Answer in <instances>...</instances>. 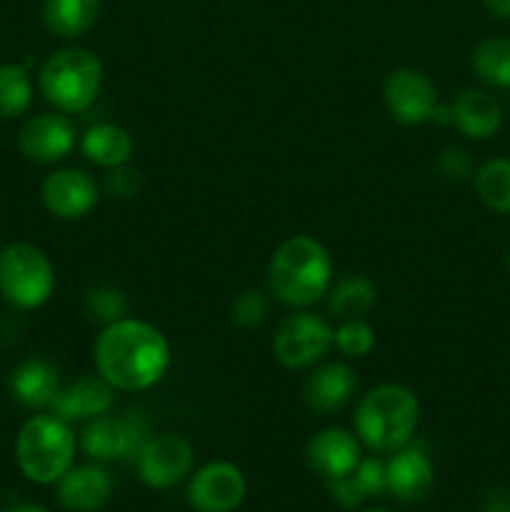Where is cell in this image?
Wrapping results in <instances>:
<instances>
[{"label": "cell", "mask_w": 510, "mask_h": 512, "mask_svg": "<svg viewBox=\"0 0 510 512\" xmlns=\"http://www.w3.org/2000/svg\"><path fill=\"white\" fill-rule=\"evenodd\" d=\"M93 363L95 373L115 388V393H143L165 378L173 363V350L163 330L125 315L103 325L93 343Z\"/></svg>", "instance_id": "6da1fadb"}, {"label": "cell", "mask_w": 510, "mask_h": 512, "mask_svg": "<svg viewBox=\"0 0 510 512\" xmlns=\"http://www.w3.org/2000/svg\"><path fill=\"white\" fill-rule=\"evenodd\" d=\"M333 285V258L320 240L293 235L270 255L268 295L290 310H308Z\"/></svg>", "instance_id": "7a4b0ae2"}, {"label": "cell", "mask_w": 510, "mask_h": 512, "mask_svg": "<svg viewBox=\"0 0 510 512\" xmlns=\"http://www.w3.org/2000/svg\"><path fill=\"white\" fill-rule=\"evenodd\" d=\"M420 423V400L408 385L383 383L358 400L353 428L360 445L390 455L413 440Z\"/></svg>", "instance_id": "3957f363"}, {"label": "cell", "mask_w": 510, "mask_h": 512, "mask_svg": "<svg viewBox=\"0 0 510 512\" xmlns=\"http://www.w3.org/2000/svg\"><path fill=\"white\" fill-rule=\"evenodd\" d=\"M75 438L70 423L53 413L30 415L15 435V463L35 485H55L75 463Z\"/></svg>", "instance_id": "277c9868"}, {"label": "cell", "mask_w": 510, "mask_h": 512, "mask_svg": "<svg viewBox=\"0 0 510 512\" xmlns=\"http://www.w3.org/2000/svg\"><path fill=\"white\" fill-rule=\"evenodd\" d=\"M38 88L45 103L60 113H85L103 88V63L88 48L55 50L38 73Z\"/></svg>", "instance_id": "5b68a950"}, {"label": "cell", "mask_w": 510, "mask_h": 512, "mask_svg": "<svg viewBox=\"0 0 510 512\" xmlns=\"http://www.w3.org/2000/svg\"><path fill=\"white\" fill-rule=\"evenodd\" d=\"M55 268L43 248L10 243L0 248V295L15 310H38L53 298Z\"/></svg>", "instance_id": "8992f818"}, {"label": "cell", "mask_w": 510, "mask_h": 512, "mask_svg": "<svg viewBox=\"0 0 510 512\" xmlns=\"http://www.w3.org/2000/svg\"><path fill=\"white\" fill-rule=\"evenodd\" d=\"M150 425L143 415H100L80 430L78 445L95 463H135L150 440Z\"/></svg>", "instance_id": "52a82bcc"}, {"label": "cell", "mask_w": 510, "mask_h": 512, "mask_svg": "<svg viewBox=\"0 0 510 512\" xmlns=\"http://www.w3.org/2000/svg\"><path fill=\"white\" fill-rule=\"evenodd\" d=\"M333 335L335 328L325 318L308 310H293L275 328L273 355L283 368L310 370L330 353Z\"/></svg>", "instance_id": "ba28073f"}, {"label": "cell", "mask_w": 510, "mask_h": 512, "mask_svg": "<svg viewBox=\"0 0 510 512\" xmlns=\"http://www.w3.org/2000/svg\"><path fill=\"white\" fill-rule=\"evenodd\" d=\"M133 465L150 490H170L193 473L195 448L180 433L150 435Z\"/></svg>", "instance_id": "9c48e42d"}, {"label": "cell", "mask_w": 510, "mask_h": 512, "mask_svg": "<svg viewBox=\"0 0 510 512\" xmlns=\"http://www.w3.org/2000/svg\"><path fill=\"white\" fill-rule=\"evenodd\" d=\"M15 140L25 160L35 165H55L78 148L80 135L68 113L48 110L25 120Z\"/></svg>", "instance_id": "30bf717a"}, {"label": "cell", "mask_w": 510, "mask_h": 512, "mask_svg": "<svg viewBox=\"0 0 510 512\" xmlns=\"http://www.w3.org/2000/svg\"><path fill=\"white\" fill-rule=\"evenodd\" d=\"M185 495L195 512H235L248 495V480L235 463L213 460L190 473Z\"/></svg>", "instance_id": "8fae6325"}, {"label": "cell", "mask_w": 510, "mask_h": 512, "mask_svg": "<svg viewBox=\"0 0 510 512\" xmlns=\"http://www.w3.org/2000/svg\"><path fill=\"white\" fill-rule=\"evenodd\" d=\"M383 100L388 113L403 125L433 123L435 108L440 105L433 80L415 68H395L385 80Z\"/></svg>", "instance_id": "7c38bea8"}, {"label": "cell", "mask_w": 510, "mask_h": 512, "mask_svg": "<svg viewBox=\"0 0 510 512\" xmlns=\"http://www.w3.org/2000/svg\"><path fill=\"white\" fill-rule=\"evenodd\" d=\"M40 200L58 220H80L95 210L100 188L90 173L80 168H58L40 183Z\"/></svg>", "instance_id": "4fadbf2b"}, {"label": "cell", "mask_w": 510, "mask_h": 512, "mask_svg": "<svg viewBox=\"0 0 510 512\" xmlns=\"http://www.w3.org/2000/svg\"><path fill=\"white\" fill-rule=\"evenodd\" d=\"M435 488L433 460L420 448H400L385 460V493L403 505H418Z\"/></svg>", "instance_id": "5bb4252c"}, {"label": "cell", "mask_w": 510, "mask_h": 512, "mask_svg": "<svg viewBox=\"0 0 510 512\" xmlns=\"http://www.w3.org/2000/svg\"><path fill=\"white\" fill-rule=\"evenodd\" d=\"M358 375L343 360H328L310 368L303 383V403L310 413L333 415L353 400Z\"/></svg>", "instance_id": "9a60e30c"}, {"label": "cell", "mask_w": 510, "mask_h": 512, "mask_svg": "<svg viewBox=\"0 0 510 512\" xmlns=\"http://www.w3.org/2000/svg\"><path fill=\"white\" fill-rule=\"evenodd\" d=\"M113 475L103 463L73 465L55 483L60 508L68 512H100L113 498Z\"/></svg>", "instance_id": "2e32d148"}, {"label": "cell", "mask_w": 510, "mask_h": 512, "mask_svg": "<svg viewBox=\"0 0 510 512\" xmlns=\"http://www.w3.org/2000/svg\"><path fill=\"white\" fill-rule=\"evenodd\" d=\"M305 460H308V468L313 470L315 475H320L325 483H328V480L345 478V475L353 473V470L358 468L360 460H363L358 435L343 428L320 430V433H315L313 438L308 440Z\"/></svg>", "instance_id": "e0dca14e"}, {"label": "cell", "mask_w": 510, "mask_h": 512, "mask_svg": "<svg viewBox=\"0 0 510 512\" xmlns=\"http://www.w3.org/2000/svg\"><path fill=\"white\" fill-rule=\"evenodd\" d=\"M115 405V388H110L98 373L80 375L73 383L63 385L55 395L50 413L58 415L65 423H88L110 413Z\"/></svg>", "instance_id": "ac0fdd59"}, {"label": "cell", "mask_w": 510, "mask_h": 512, "mask_svg": "<svg viewBox=\"0 0 510 512\" xmlns=\"http://www.w3.org/2000/svg\"><path fill=\"white\" fill-rule=\"evenodd\" d=\"M453 125L470 140H488L503 128V105L483 88H465L450 103Z\"/></svg>", "instance_id": "d6986e66"}, {"label": "cell", "mask_w": 510, "mask_h": 512, "mask_svg": "<svg viewBox=\"0 0 510 512\" xmlns=\"http://www.w3.org/2000/svg\"><path fill=\"white\" fill-rule=\"evenodd\" d=\"M10 395L28 410H50L55 395L63 388L58 368L45 358H25L10 373Z\"/></svg>", "instance_id": "ffe728a7"}, {"label": "cell", "mask_w": 510, "mask_h": 512, "mask_svg": "<svg viewBox=\"0 0 510 512\" xmlns=\"http://www.w3.org/2000/svg\"><path fill=\"white\" fill-rule=\"evenodd\" d=\"M80 153L98 168H120L133 158V135L115 123H98L80 135Z\"/></svg>", "instance_id": "44dd1931"}, {"label": "cell", "mask_w": 510, "mask_h": 512, "mask_svg": "<svg viewBox=\"0 0 510 512\" xmlns=\"http://www.w3.org/2000/svg\"><path fill=\"white\" fill-rule=\"evenodd\" d=\"M378 303V288L368 275L348 273L333 280L328 290V313L335 320L365 318Z\"/></svg>", "instance_id": "7402d4cb"}, {"label": "cell", "mask_w": 510, "mask_h": 512, "mask_svg": "<svg viewBox=\"0 0 510 512\" xmlns=\"http://www.w3.org/2000/svg\"><path fill=\"white\" fill-rule=\"evenodd\" d=\"M100 15V0H45L43 23L50 35L75 40L88 33Z\"/></svg>", "instance_id": "603a6c76"}, {"label": "cell", "mask_w": 510, "mask_h": 512, "mask_svg": "<svg viewBox=\"0 0 510 512\" xmlns=\"http://www.w3.org/2000/svg\"><path fill=\"white\" fill-rule=\"evenodd\" d=\"M470 68L488 88L510 90V38L495 35L480 40L470 55Z\"/></svg>", "instance_id": "cb8c5ba5"}, {"label": "cell", "mask_w": 510, "mask_h": 512, "mask_svg": "<svg viewBox=\"0 0 510 512\" xmlns=\"http://www.w3.org/2000/svg\"><path fill=\"white\" fill-rule=\"evenodd\" d=\"M475 195L488 210L498 215H510V158L498 155L475 170Z\"/></svg>", "instance_id": "d4e9b609"}, {"label": "cell", "mask_w": 510, "mask_h": 512, "mask_svg": "<svg viewBox=\"0 0 510 512\" xmlns=\"http://www.w3.org/2000/svg\"><path fill=\"white\" fill-rule=\"evenodd\" d=\"M35 85L28 65L3 63L0 65V118L18 120L33 105Z\"/></svg>", "instance_id": "484cf974"}, {"label": "cell", "mask_w": 510, "mask_h": 512, "mask_svg": "<svg viewBox=\"0 0 510 512\" xmlns=\"http://www.w3.org/2000/svg\"><path fill=\"white\" fill-rule=\"evenodd\" d=\"M375 343H378L375 330L365 318L340 320L333 335V348H338V353L350 360L365 358V355L373 353Z\"/></svg>", "instance_id": "4316f807"}, {"label": "cell", "mask_w": 510, "mask_h": 512, "mask_svg": "<svg viewBox=\"0 0 510 512\" xmlns=\"http://www.w3.org/2000/svg\"><path fill=\"white\" fill-rule=\"evenodd\" d=\"M83 308L93 320H98V323L103 325H110L115 323V320L128 315V298H125L118 288H110V285H95V288L85 290Z\"/></svg>", "instance_id": "83f0119b"}, {"label": "cell", "mask_w": 510, "mask_h": 512, "mask_svg": "<svg viewBox=\"0 0 510 512\" xmlns=\"http://www.w3.org/2000/svg\"><path fill=\"white\" fill-rule=\"evenodd\" d=\"M270 315V300L268 295L260 293V290L248 288L243 293L235 295L233 305H230V318L238 328L243 330H255L268 320Z\"/></svg>", "instance_id": "f1b7e54d"}, {"label": "cell", "mask_w": 510, "mask_h": 512, "mask_svg": "<svg viewBox=\"0 0 510 512\" xmlns=\"http://www.w3.org/2000/svg\"><path fill=\"white\" fill-rule=\"evenodd\" d=\"M353 478L363 488V493L370 498H380L385 495V460L380 458H363L358 468L353 470Z\"/></svg>", "instance_id": "f546056e"}, {"label": "cell", "mask_w": 510, "mask_h": 512, "mask_svg": "<svg viewBox=\"0 0 510 512\" xmlns=\"http://www.w3.org/2000/svg\"><path fill=\"white\" fill-rule=\"evenodd\" d=\"M435 168L445 180H453V183L455 180L460 183V180H468L470 175H475L473 160L463 148H445L435 160Z\"/></svg>", "instance_id": "4dcf8cb0"}, {"label": "cell", "mask_w": 510, "mask_h": 512, "mask_svg": "<svg viewBox=\"0 0 510 512\" xmlns=\"http://www.w3.org/2000/svg\"><path fill=\"white\" fill-rule=\"evenodd\" d=\"M325 485H328L330 498H333L335 503H338L340 508H345V510L360 508V505L368 500V495L363 493V488H360L358 480L353 478V473L345 475V478H338V480H328Z\"/></svg>", "instance_id": "1f68e13d"}, {"label": "cell", "mask_w": 510, "mask_h": 512, "mask_svg": "<svg viewBox=\"0 0 510 512\" xmlns=\"http://www.w3.org/2000/svg\"><path fill=\"white\" fill-rule=\"evenodd\" d=\"M105 188L115 198H133L140 193V173L130 165H120V168H110L105 175Z\"/></svg>", "instance_id": "d6a6232c"}, {"label": "cell", "mask_w": 510, "mask_h": 512, "mask_svg": "<svg viewBox=\"0 0 510 512\" xmlns=\"http://www.w3.org/2000/svg\"><path fill=\"white\" fill-rule=\"evenodd\" d=\"M480 512H510V490L508 488H490L480 495Z\"/></svg>", "instance_id": "836d02e7"}, {"label": "cell", "mask_w": 510, "mask_h": 512, "mask_svg": "<svg viewBox=\"0 0 510 512\" xmlns=\"http://www.w3.org/2000/svg\"><path fill=\"white\" fill-rule=\"evenodd\" d=\"M485 10L498 20H510V0H483Z\"/></svg>", "instance_id": "e575fe53"}, {"label": "cell", "mask_w": 510, "mask_h": 512, "mask_svg": "<svg viewBox=\"0 0 510 512\" xmlns=\"http://www.w3.org/2000/svg\"><path fill=\"white\" fill-rule=\"evenodd\" d=\"M3 512H53V510H48L45 505H38V503H15L10 505V508H5Z\"/></svg>", "instance_id": "d590c367"}, {"label": "cell", "mask_w": 510, "mask_h": 512, "mask_svg": "<svg viewBox=\"0 0 510 512\" xmlns=\"http://www.w3.org/2000/svg\"><path fill=\"white\" fill-rule=\"evenodd\" d=\"M505 268H508V273H510V245H508V250H505Z\"/></svg>", "instance_id": "8d00e7d4"}, {"label": "cell", "mask_w": 510, "mask_h": 512, "mask_svg": "<svg viewBox=\"0 0 510 512\" xmlns=\"http://www.w3.org/2000/svg\"><path fill=\"white\" fill-rule=\"evenodd\" d=\"M360 512H390V510H385V508H365V510H360Z\"/></svg>", "instance_id": "74e56055"}]
</instances>
